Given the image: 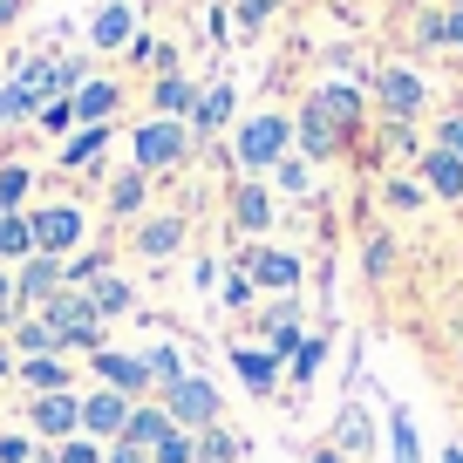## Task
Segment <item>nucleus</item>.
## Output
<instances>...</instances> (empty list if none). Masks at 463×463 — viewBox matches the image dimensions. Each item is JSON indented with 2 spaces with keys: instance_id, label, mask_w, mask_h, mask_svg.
I'll list each match as a JSON object with an SVG mask.
<instances>
[{
  "instance_id": "nucleus-1",
  "label": "nucleus",
  "mask_w": 463,
  "mask_h": 463,
  "mask_svg": "<svg viewBox=\"0 0 463 463\" xmlns=\"http://www.w3.org/2000/svg\"><path fill=\"white\" fill-rule=\"evenodd\" d=\"M42 320H48V327L61 334V347H89V354L102 347V314H96V307L82 300V293H69V287H61L55 300L42 307Z\"/></svg>"
},
{
  "instance_id": "nucleus-2",
  "label": "nucleus",
  "mask_w": 463,
  "mask_h": 463,
  "mask_svg": "<svg viewBox=\"0 0 463 463\" xmlns=\"http://www.w3.org/2000/svg\"><path fill=\"white\" fill-rule=\"evenodd\" d=\"M130 150H137V171H171V164H184V130H177V123H164V116H157V123H144V130H137L130 137Z\"/></svg>"
},
{
  "instance_id": "nucleus-3",
  "label": "nucleus",
  "mask_w": 463,
  "mask_h": 463,
  "mask_svg": "<svg viewBox=\"0 0 463 463\" xmlns=\"http://www.w3.org/2000/svg\"><path fill=\"white\" fill-rule=\"evenodd\" d=\"M28 218H34V252H48V260H61L89 232V218L75 212V204H42V212H28Z\"/></svg>"
},
{
  "instance_id": "nucleus-4",
  "label": "nucleus",
  "mask_w": 463,
  "mask_h": 463,
  "mask_svg": "<svg viewBox=\"0 0 463 463\" xmlns=\"http://www.w3.org/2000/svg\"><path fill=\"white\" fill-rule=\"evenodd\" d=\"M61 287H69V260H48V252H34V260L14 273V300L34 307V314H42V307L55 300Z\"/></svg>"
},
{
  "instance_id": "nucleus-5",
  "label": "nucleus",
  "mask_w": 463,
  "mask_h": 463,
  "mask_svg": "<svg viewBox=\"0 0 463 463\" xmlns=\"http://www.w3.org/2000/svg\"><path fill=\"white\" fill-rule=\"evenodd\" d=\"M164 409H171L177 430H204V422H218V389L204 375H184L171 395H164Z\"/></svg>"
},
{
  "instance_id": "nucleus-6",
  "label": "nucleus",
  "mask_w": 463,
  "mask_h": 463,
  "mask_svg": "<svg viewBox=\"0 0 463 463\" xmlns=\"http://www.w3.org/2000/svg\"><path fill=\"white\" fill-rule=\"evenodd\" d=\"M279 150H287V123L279 116H252L239 130V164H279Z\"/></svg>"
},
{
  "instance_id": "nucleus-7",
  "label": "nucleus",
  "mask_w": 463,
  "mask_h": 463,
  "mask_svg": "<svg viewBox=\"0 0 463 463\" xmlns=\"http://www.w3.org/2000/svg\"><path fill=\"white\" fill-rule=\"evenodd\" d=\"M177 436V422H171V409H130V430L116 436L123 449H144V457H157L164 443Z\"/></svg>"
},
{
  "instance_id": "nucleus-8",
  "label": "nucleus",
  "mask_w": 463,
  "mask_h": 463,
  "mask_svg": "<svg viewBox=\"0 0 463 463\" xmlns=\"http://www.w3.org/2000/svg\"><path fill=\"white\" fill-rule=\"evenodd\" d=\"M82 430H89V436H123V430H130V395L96 389V395L82 402Z\"/></svg>"
},
{
  "instance_id": "nucleus-9",
  "label": "nucleus",
  "mask_w": 463,
  "mask_h": 463,
  "mask_svg": "<svg viewBox=\"0 0 463 463\" xmlns=\"http://www.w3.org/2000/svg\"><path fill=\"white\" fill-rule=\"evenodd\" d=\"M375 96H382V109H389V116H416L422 109V75L416 69H382L375 75Z\"/></svg>"
},
{
  "instance_id": "nucleus-10",
  "label": "nucleus",
  "mask_w": 463,
  "mask_h": 463,
  "mask_svg": "<svg viewBox=\"0 0 463 463\" xmlns=\"http://www.w3.org/2000/svg\"><path fill=\"white\" fill-rule=\"evenodd\" d=\"M28 416H34V430H42V436H69V430H82V402H75L69 389H61V395H34Z\"/></svg>"
},
{
  "instance_id": "nucleus-11",
  "label": "nucleus",
  "mask_w": 463,
  "mask_h": 463,
  "mask_svg": "<svg viewBox=\"0 0 463 463\" xmlns=\"http://www.w3.org/2000/svg\"><path fill=\"white\" fill-rule=\"evenodd\" d=\"M89 362H96V375L109 382L116 395H137V389H150L144 362H130V354H116V347H96V354H89Z\"/></svg>"
},
{
  "instance_id": "nucleus-12",
  "label": "nucleus",
  "mask_w": 463,
  "mask_h": 463,
  "mask_svg": "<svg viewBox=\"0 0 463 463\" xmlns=\"http://www.w3.org/2000/svg\"><path fill=\"white\" fill-rule=\"evenodd\" d=\"M116 102H123V96H116V82H82V89L69 96V109H75V123H82V130H102V116H109Z\"/></svg>"
},
{
  "instance_id": "nucleus-13",
  "label": "nucleus",
  "mask_w": 463,
  "mask_h": 463,
  "mask_svg": "<svg viewBox=\"0 0 463 463\" xmlns=\"http://www.w3.org/2000/svg\"><path fill=\"white\" fill-rule=\"evenodd\" d=\"M82 300L96 307V314H130V300H137V293L123 287V279H116L109 266H102V273H89V279H82Z\"/></svg>"
},
{
  "instance_id": "nucleus-14",
  "label": "nucleus",
  "mask_w": 463,
  "mask_h": 463,
  "mask_svg": "<svg viewBox=\"0 0 463 463\" xmlns=\"http://www.w3.org/2000/svg\"><path fill=\"white\" fill-rule=\"evenodd\" d=\"M137 42V7L130 0H109L96 14V48H130Z\"/></svg>"
},
{
  "instance_id": "nucleus-15",
  "label": "nucleus",
  "mask_w": 463,
  "mask_h": 463,
  "mask_svg": "<svg viewBox=\"0 0 463 463\" xmlns=\"http://www.w3.org/2000/svg\"><path fill=\"white\" fill-rule=\"evenodd\" d=\"M246 273L260 279V287H273V293L300 287V260H293V252H252V260H246Z\"/></svg>"
},
{
  "instance_id": "nucleus-16",
  "label": "nucleus",
  "mask_w": 463,
  "mask_h": 463,
  "mask_svg": "<svg viewBox=\"0 0 463 463\" xmlns=\"http://www.w3.org/2000/svg\"><path fill=\"white\" fill-rule=\"evenodd\" d=\"M14 375H21V389H34V395H61L69 389V362H61V354H34V362H21Z\"/></svg>"
},
{
  "instance_id": "nucleus-17",
  "label": "nucleus",
  "mask_w": 463,
  "mask_h": 463,
  "mask_svg": "<svg viewBox=\"0 0 463 463\" xmlns=\"http://www.w3.org/2000/svg\"><path fill=\"white\" fill-rule=\"evenodd\" d=\"M334 449H341V457H354V449H368L375 443V430H368V409L362 402H347L341 416H334V436H327Z\"/></svg>"
},
{
  "instance_id": "nucleus-18",
  "label": "nucleus",
  "mask_w": 463,
  "mask_h": 463,
  "mask_svg": "<svg viewBox=\"0 0 463 463\" xmlns=\"http://www.w3.org/2000/svg\"><path fill=\"white\" fill-rule=\"evenodd\" d=\"M422 171H430V191H436V198H463V157H449L443 144L422 150Z\"/></svg>"
},
{
  "instance_id": "nucleus-19",
  "label": "nucleus",
  "mask_w": 463,
  "mask_h": 463,
  "mask_svg": "<svg viewBox=\"0 0 463 463\" xmlns=\"http://www.w3.org/2000/svg\"><path fill=\"white\" fill-rule=\"evenodd\" d=\"M177 246H184V218H150V225L137 232V252H144V260H171Z\"/></svg>"
},
{
  "instance_id": "nucleus-20",
  "label": "nucleus",
  "mask_w": 463,
  "mask_h": 463,
  "mask_svg": "<svg viewBox=\"0 0 463 463\" xmlns=\"http://www.w3.org/2000/svg\"><path fill=\"white\" fill-rule=\"evenodd\" d=\"M0 260H34V218L28 212H0Z\"/></svg>"
},
{
  "instance_id": "nucleus-21",
  "label": "nucleus",
  "mask_w": 463,
  "mask_h": 463,
  "mask_svg": "<svg viewBox=\"0 0 463 463\" xmlns=\"http://www.w3.org/2000/svg\"><path fill=\"white\" fill-rule=\"evenodd\" d=\"M307 116H320V123H334V130H347V123L362 116V96H354V89H320V96L307 102Z\"/></svg>"
},
{
  "instance_id": "nucleus-22",
  "label": "nucleus",
  "mask_w": 463,
  "mask_h": 463,
  "mask_svg": "<svg viewBox=\"0 0 463 463\" xmlns=\"http://www.w3.org/2000/svg\"><path fill=\"white\" fill-rule=\"evenodd\" d=\"M14 354H21V362H34V354H61V334L48 327L42 314H28V320L14 327Z\"/></svg>"
},
{
  "instance_id": "nucleus-23",
  "label": "nucleus",
  "mask_w": 463,
  "mask_h": 463,
  "mask_svg": "<svg viewBox=\"0 0 463 463\" xmlns=\"http://www.w3.org/2000/svg\"><path fill=\"white\" fill-rule=\"evenodd\" d=\"M232 212H239V232H266V225H273V198H266L260 184L239 191V198H232Z\"/></svg>"
},
{
  "instance_id": "nucleus-24",
  "label": "nucleus",
  "mask_w": 463,
  "mask_h": 463,
  "mask_svg": "<svg viewBox=\"0 0 463 463\" xmlns=\"http://www.w3.org/2000/svg\"><path fill=\"white\" fill-rule=\"evenodd\" d=\"M102 144H109V130H75L69 144H61V171H82V164H96Z\"/></svg>"
},
{
  "instance_id": "nucleus-25",
  "label": "nucleus",
  "mask_w": 463,
  "mask_h": 463,
  "mask_svg": "<svg viewBox=\"0 0 463 463\" xmlns=\"http://www.w3.org/2000/svg\"><path fill=\"white\" fill-rule=\"evenodd\" d=\"M239 375H246L252 382V389H273V382H279V362H273V354H260V347H239Z\"/></svg>"
},
{
  "instance_id": "nucleus-26",
  "label": "nucleus",
  "mask_w": 463,
  "mask_h": 463,
  "mask_svg": "<svg viewBox=\"0 0 463 463\" xmlns=\"http://www.w3.org/2000/svg\"><path fill=\"white\" fill-rule=\"evenodd\" d=\"M28 184H34V171H28V164H0V212H21Z\"/></svg>"
},
{
  "instance_id": "nucleus-27",
  "label": "nucleus",
  "mask_w": 463,
  "mask_h": 463,
  "mask_svg": "<svg viewBox=\"0 0 463 463\" xmlns=\"http://www.w3.org/2000/svg\"><path fill=\"white\" fill-rule=\"evenodd\" d=\"M177 109H198V96H191L184 75H164L157 82V116H177Z\"/></svg>"
},
{
  "instance_id": "nucleus-28",
  "label": "nucleus",
  "mask_w": 463,
  "mask_h": 463,
  "mask_svg": "<svg viewBox=\"0 0 463 463\" xmlns=\"http://www.w3.org/2000/svg\"><path fill=\"white\" fill-rule=\"evenodd\" d=\"M389 436H395V463H422V443H416V422H409V409H395V416H389Z\"/></svg>"
},
{
  "instance_id": "nucleus-29",
  "label": "nucleus",
  "mask_w": 463,
  "mask_h": 463,
  "mask_svg": "<svg viewBox=\"0 0 463 463\" xmlns=\"http://www.w3.org/2000/svg\"><path fill=\"white\" fill-rule=\"evenodd\" d=\"M225 116H232V89L218 82V89H204V96H198V130H218Z\"/></svg>"
},
{
  "instance_id": "nucleus-30",
  "label": "nucleus",
  "mask_w": 463,
  "mask_h": 463,
  "mask_svg": "<svg viewBox=\"0 0 463 463\" xmlns=\"http://www.w3.org/2000/svg\"><path fill=\"white\" fill-rule=\"evenodd\" d=\"M300 144L314 150V157H327V150L341 144V130H334V123H320V116H300Z\"/></svg>"
},
{
  "instance_id": "nucleus-31",
  "label": "nucleus",
  "mask_w": 463,
  "mask_h": 463,
  "mask_svg": "<svg viewBox=\"0 0 463 463\" xmlns=\"http://www.w3.org/2000/svg\"><path fill=\"white\" fill-rule=\"evenodd\" d=\"M144 375L164 382V389H177V382H184V375H177V347H150V354H144Z\"/></svg>"
},
{
  "instance_id": "nucleus-32",
  "label": "nucleus",
  "mask_w": 463,
  "mask_h": 463,
  "mask_svg": "<svg viewBox=\"0 0 463 463\" xmlns=\"http://www.w3.org/2000/svg\"><path fill=\"white\" fill-rule=\"evenodd\" d=\"M109 204H116V212H137V204H144V171L116 177V184H109Z\"/></svg>"
},
{
  "instance_id": "nucleus-33",
  "label": "nucleus",
  "mask_w": 463,
  "mask_h": 463,
  "mask_svg": "<svg viewBox=\"0 0 463 463\" xmlns=\"http://www.w3.org/2000/svg\"><path fill=\"white\" fill-rule=\"evenodd\" d=\"M130 55L144 61V69H164V75H171V48H164V42H150V34H137V42H130Z\"/></svg>"
},
{
  "instance_id": "nucleus-34",
  "label": "nucleus",
  "mask_w": 463,
  "mask_h": 463,
  "mask_svg": "<svg viewBox=\"0 0 463 463\" xmlns=\"http://www.w3.org/2000/svg\"><path fill=\"white\" fill-rule=\"evenodd\" d=\"M157 463H198V436H191V430H177L171 443L157 449Z\"/></svg>"
},
{
  "instance_id": "nucleus-35",
  "label": "nucleus",
  "mask_w": 463,
  "mask_h": 463,
  "mask_svg": "<svg viewBox=\"0 0 463 463\" xmlns=\"http://www.w3.org/2000/svg\"><path fill=\"white\" fill-rule=\"evenodd\" d=\"M327 362V341H300V354H293V375L300 382H314V368Z\"/></svg>"
},
{
  "instance_id": "nucleus-36",
  "label": "nucleus",
  "mask_w": 463,
  "mask_h": 463,
  "mask_svg": "<svg viewBox=\"0 0 463 463\" xmlns=\"http://www.w3.org/2000/svg\"><path fill=\"white\" fill-rule=\"evenodd\" d=\"M34 123H42V130H55V137H61V130H75V109H69V96H61V102H48V109L34 116Z\"/></svg>"
},
{
  "instance_id": "nucleus-37",
  "label": "nucleus",
  "mask_w": 463,
  "mask_h": 463,
  "mask_svg": "<svg viewBox=\"0 0 463 463\" xmlns=\"http://www.w3.org/2000/svg\"><path fill=\"white\" fill-rule=\"evenodd\" d=\"M0 463H34V443L7 430V436H0Z\"/></svg>"
},
{
  "instance_id": "nucleus-38",
  "label": "nucleus",
  "mask_w": 463,
  "mask_h": 463,
  "mask_svg": "<svg viewBox=\"0 0 463 463\" xmlns=\"http://www.w3.org/2000/svg\"><path fill=\"white\" fill-rule=\"evenodd\" d=\"M28 116H34V109L14 96V89H0V130H7V123H28Z\"/></svg>"
},
{
  "instance_id": "nucleus-39",
  "label": "nucleus",
  "mask_w": 463,
  "mask_h": 463,
  "mask_svg": "<svg viewBox=\"0 0 463 463\" xmlns=\"http://www.w3.org/2000/svg\"><path fill=\"white\" fill-rule=\"evenodd\" d=\"M279 0H239V28H260V21H273Z\"/></svg>"
},
{
  "instance_id": "nucleus-40",
  "label": "nucleus",
  "mask_w": 463,
  "mask_h": 463,
  "mask_svg": "<svg viewBox=\"0 0 463 463\" xmlns=\"http://www.w3.org/2000/svg\"><path fill=\"white\" fill-rule=\"evenodd\" d=\"M55 463H102V449H96V443H61Z\"/></svg>"
},
{
  "instance_id": "nucleus-41",
  "label": "nucleus",
  "mask_w": 463,
  "mask_h": 463,
  "mask_svg": "<svg viewBox=\"0 0 463 463\" xmlns=\"http://www.w3.org/2000/svg\"><path fill=\"white\" fill-rule=\"evenodd\" d=\"M416 42H449V21L443 14H422L416 21Z\"/></svg>"
},
{
  "instance_id": "nucleus-42",
  "label": "nucleus",
  "mask_w": 463,
  "mask_h": 463,
  "mask_svg": "<svg viewBox=\"0 0 463 463\" xmlns=\"http://www.w3.org/2000/svg\"><path fill=\"white\" fill-rule=\"evenodd\" d=\"M443 150H449V157H463V116H443Z\"/></svg>"
},
{
  "instance_id": "nucleus-43",
  "label": "nucleus",
  "mask_w": 463,
  "mask_h": 463,
  "mask_svg": "<svg viewBox=\"0 0 463 463\" xmlns=\"http://www.w3.org/2000/svg\"><path fill=\"white\" fill-rule=\"evenodd\" d=\"M389 204H395V212H416L422 191H416V184H389Z\"/></svg>"
},
{
  "instance_id": "nucleus-44",
  "label": "nucleus",
  "mask_w": 463,
  "mask_h": 463,
  "mask_svg": "<svg viewBox=\"0 0 463 463\" xmlns=\"http://www.w3.org/2000/svg\"><path fill=\"white\" fill-rule=\"evenodd\" d=\"M279 177H287V191H314V177H307V164H279Z\"/></svg>"
},
{
  "instance_id": "nucleus-45",
  "label": "nucleus",
  "mask_w": 463,
  "mask_h": 463,
  "mask_svg": "<svg viewBox=\"0 0 463 463\" xmlns=\"http://www.w3.org/2000/svg\"><path fill=\"white\" fill-rule=\"evenodd\" d=\"M14 307H21L14 300V273H0V320H14Z\"/></svg>"
},
{
  "instance_id": "nucleus-46",
  "label": "nucleus",
  "mask_w": 463,
  "mask_h": 463,
  "mask_svg": "<svg viewBox=\"0 0 463 463\" xmlns=\"http://www.w3.org/2000/svg\"><path fill=\"white\" fill-rule=\"evenodd\" d=\"M225 300H232V307H246V300H252V273H239V279H232V287H225Z\"/></svg>"
},
{
  "instance_id": "nucleus-47",
  "label": "nucleus",
  "mask_w": 463,
  "mask_h": 463,
  "mask_svg": "<svg viewBox=\"0 0 463 463\" xmlns=\"http://www.w3.org/2000/svg\"><path fill=\"white\" fill-rule=\"evenodd\" d=\"M102 463H150V457H144V449H123V443H116V449H109Z\"/></svg>"
},
{
  "instance_id": "nucleus-48",
  "label": "nucleus",
  "mask_w": 463,
  "mask_h": 463,
  "mask_svg": "<svg viewBox=\"0 0 463 463\" xmlns=\"http://www.w3.org/2000/svg\"><path fill=\"white\" fill-rule=\"evenodd\" d=\"M307 463H347V457H341V449L327 443V449H314V457H307Z\"/></svg>"
},
{
  "instance_id": "nucleus-49",
  "label": "nucleus",
  "mask_w": 463,
  "mask_h": 463,
  "mask_svg": "<svg viewBox=\"0 0 463 463\" xmlns=\"http://www.w3.org/2000/svg\"><path fill=\"white\" fill-rule=\"evenodd\" d=\"M449 42L463 48V7H457V14H449Z\"/></svg>"
},
{
  "instance_id": "nucleus-50",
  "label": "nucleus",
  "mask_w": 463,
  "mask_h": 463,
  "mask_svg": "<svg viewBox=\"0 0 463 463\" xmlns=\"http://www.w3.org/2000/svg\"><path fill=\"white\" fill-rule=\"evenodd\" d=\"M14 14H21V0H0V28H7Z\"/></svg>"
},
{
  "instance_id": "nucleus-51",
  "label": "nucleus",
  "mask_w": 463,
  "mask_h": 463,
  "mask_svg": "<svg viewBox=\"0 0 463 463\" xmlns=\"http://www.w3.org/2000/svg\"><path fill=\"white\" fill-rule=\"evenodd\" d=\"M7 368H14V347H0V382H7Z\"/></svg>"
},
{
  "instance_id": "nucleus-52",
  "label": "nucleus",
  "mask_w": 463,
  "mask_h": 463,
  "mask_svg": "<svg viewBox=\"0 0 463 463\" xmlns=\"http://www.w3.org/2000/svg\"><path fill=\"white\" fill-rule=\"evenodd\" d=\"M443 463H463V449H449V457H443Z\"/></svg>"
},
{
  "instance_id": "nucleus-53",
  "label": "nucleus",
  "mask_w": 463,
  "mask_h": 463,
  "mask_svg": "<svg viewBox=\"0 0 463 463\" xmlns=\"http://www.w3.org/2000/svg\"><path fill=\"white\" fill-rule=\"evenodd\" d=\"M457 7H463V0H457Z\"/></svg>"
}]
</instances>
